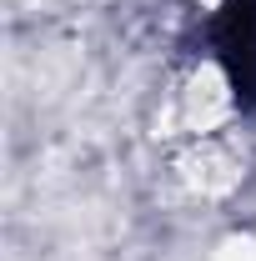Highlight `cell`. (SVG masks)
<instances>
[{
  "label": "cell",
  "instance_id": "6da1fadb",
  "mask_svg": "<svg viewBox=\"0 0 256 261\" xmlns=\"http://www.w3.org/2000/svg\"><path fill=\"white\" fill-rule=\"evenodd\" d=\"M211 56L221 65L231 100L241 111L256 106V0H221V10L206 25Z\"/></svg>",
  "mask_w": 256,
  "mask_h": 261
}]
</instances>
